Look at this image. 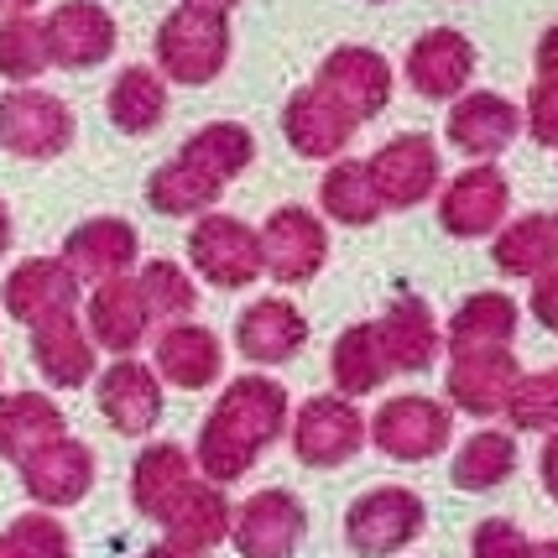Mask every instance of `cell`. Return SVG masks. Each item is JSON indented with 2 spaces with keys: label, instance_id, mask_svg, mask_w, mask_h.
<instances>
[{
  "label": "cell",
  "instance_id": "1",
  "mask_svg": "<svg viewBox=\"0 0 558 558\" xmlns=\"http://www.w3.org/2000/svg\"><path fill=\"white\" fill-rule=\"evenodd\" d=\"M288 417H292V397L282 381H271L262 371L235 376L230 387L219 391V402L209 408V417H204V428L194 438L198 481H209L219 490L245 481L251 464L288 434Z\"/></svg>",
  "mask_w": 558,
  "mask_h": 558
},
{
  "label": "cell",
  "instance_id": "2",
  "mask_svg": "<svg viewBox=\"0 0 558 558\" xmlns=\"http://www.w3.org/2000/svg\"><path fill=\"white\" fill-rule=\"evenodd\" d=\"M151 52H157V73H162L168 84L204 89V84H215L219 73H225V63H230V22L178 5V11L162 16L157 37H151Z\"/></svg>",
  "mask_w": 558,
  "mask_h": 558
},
{
  "label": "cell",
  "instance_id": "3",
  "mask_svg": "<svg viewBox=\"0 0 558 558\" xmlns=\"http://www.w3.org/2000/svg\"><path fill=\"white\" fill-rule=\"evenodd\" d=\"M365 438H371L387 460L423 464V460H434V454L449 449V438H454V413H449V402H438V397L402 391V397H387L376 417H365Z\"/></svg>",
  "mask_w": 558,
  "mask_h": 558
},
{
  "label": "cell",
  "instance_id": "4",
  "mask_svg": "<svg viewBox=\"0 0 558 558\" xmlns=\"http://www.w3.org/2000/svg\"><path fill=\"white\" fill-rule=\"evenodd\" d=\"M423 522H428V507H423L417 490L371 486L344 511V543L361 558H387V554H402L408 543H417Z\"/></svg>",
  "mask_w": 558,
  "mask_h": 558
},
{
  "label": "cell",
  "instance_id": "5",
  "mask_svg": "<svg viewBox=\"0 0 558 558\" xmlns=\"http://www.w3.org/2000/svg\"><path fill=\"white\" fill-rule=\"evenodd\" d=\"M73 110L48 89H5L0 95V146L22 162H52L73 146Z\"/></svg>",
  "mask_w": 558,
  "mask_h": 558
},
{
  "label": "cell",
  "instance_id": "6",
  "mask_svg": "<svg viewBox=\"0 0 558 558\" xmlns=\"http://www.w3.org/2000/svg\"><path fill=\"white\" fill-rule=\"evenodd\" d=\"M288 438L298 464L308 470H340L365 449V417L355 402H344L335 391L308 397L298 413L288 417Z\"/></svg>",
  "mask_w": 558,
  "mask_h": 558
},
{
  "label": "cell",
  "instance_id": "7",
  "mask_svg": "<svg viewBox=\"0 0 558 558\" xmlns=\"http://www.w3.org/2000/svg\"><path fill=\"white\" fill-rule=\"evenodd\" d=\"M256 241H262V277L282 282V288L314 282L318 271H324V262H329V230L303 204L271 209L267 225L256 230Z\"/></svg>",
  "mask_w": 558,
  "mask_h": 558
},
{
  "label": "cell",
  "instance_id": "8",
  "mask_svg": "<svg viewBox=\"0 0 558 558\" xmlns=\"http://www.w3.org/2000/svg\"><path fill=\"white\" fill-rule=\"evenodd\" d=\"M189 267L209 282V288H225V292H241L262 277V241L256 230L235 215H209L194 219L189 230Z\"/></svg>",
  "mask_w": 558,
  "mask_h": 558
},
{
  "label": "cell",
  "instance_id": "9",
  "mask_svg": "<svg viewBox=\"0 0 558 558\" xmlns=\"http://www.w3.org/2000/svg\"><path fill=\"white\" fill-rule=\"evenodd\" d=\"M365 178L381 198V215L387 209H417L423 198H434L438 178H444V162H438V142L423 136V131H402L381 142L371 157H365Z\"/></svg>",
  "mask_w": 558,
  "mask_h": 558
},
{
  "label": "cell",
  "instance_id": "10",
  "mask_svg": "<svg viewBox=\"0 0 558 558\" xmlns=\"http://www.w3.org/2000/svg\"><path fill=\"white\" fill-rule=\"evenodd\" d=\"M391 84H397V78H391V63L376 48H361V43H340L314 73V89L335 99L355 125L376 121V116L387 110Z\"/></svg>",
  "mask_w": 558,
  "mask_h": 558
},
{
  "label": "cell",
  "instance_id": "11",
  "mask_svg": "<svg viewBox=\"0 0 558 558\" xmlns=\"http://www.w3.org/2000/svg\"><path fill=\"white\" fill-rule=\"evenodd\" d=\"M303 537H308V511L282 486L245 496L230 517V543L241 558H292Z\"/></svg>",
  "mask_w": 558,
  "mask_h": 558
},
{
  "label": "cell",
  "instance_id": "12",
  "mask_svg": "<svg viewBox=\"0 0 558 558\" xmlns=\"http://www.w3.org/2000/svg\"><path fill=\"white\" fill-rule=\"evenodd\" d=\"M507 209H511V183L496 162L464 168L438 194V225L454 241H486V235H496L507 225Z\"/></svg>",
  "mask_w": 558,
  "mask_h": 558
},
{
  "label": "cell",
  "instance_id": "13",
  "mask_svg": "<svg viewBox=\"0 0 558 558\" xmlns=\"http://www.w3.org/2000/svg\"><path fill=\"white\" fill-rule=\"evenodd\" d=\"M16 475H22L26 501L37 511L78 507L95 490V449L84 438L63 434V438H52V444H43L37 454H26L16 464Z\"/></svg>",
  "mask_w": 558,
  "mask_h": 558
},
{
  "label": "cell",
  "instance_id": "14",
  "mask_svg": "<svg viewBox=\"0 0 558 558\" xmlns=\"http://www.w3.org/2000/svg\"><path fill=\"white\" fill-rule=\"evenodd\" d=\"M58 262L78 277V288H84V282L99 288V282L131 277V267L142 262V235H136V225L121 215H95V219H84V225L69 230Z\"/></svg>",
  "mask_w": 558,
  "mask_h": 558
},
{
  "label": "cell",
  "instance_id": "15",
  "mask_svg": "<svg viewBox=\"0 0 558 558\" xmlns=\"http://www.w3.org/2000/svg\"><path fill=\"white\" fill-rule=\"evenodd\" d=\"M43 43L52 69H99L121 43V26L99 0H58L43 22Z\"/></svg>",
  "mask_w": 558,
  "mask_h": 558
},
{
  "label": "cell",
  "instance_id": "16",
  "mask_svg": "<svg viewBox=\"0 0 558 558\" xmlns=\"http://www.w3.org/2000/svg\"><path fill=\"white\" fill-rule=\"evenodd\" d=\"M78 298H84V288L58 256H26V262L5 271L0 308H5V318L37 329V324H48L58 314H78Z\"/></svg>",
  "mask_w": 558,
  "mask_h": 558
},
{
  "label": "cell",
  "instance_id": "17",
  "mask_svg": "<svg viewBox=\"0 0 558 558\" xmlns=\"http://www.w3.org/2000/svg\"><path fill=\"white\" fill-rule=\"evenodd\" d=\"M517 136H522V105H511L496 89H464L444 116V142L475 162L501 157Z\"/></svg>",
  "mask_w": 558,
  "mask_h": 558
},
{
  "label": "cell",
  "instance_id": "18",
  "mask_svg": "<svg viewBox=\"0 0 558 558\" xmlns=\"http://www.w3.org/2000/svg\"><path fill=\"white\" fill-rule=\"evenodd\" d=\"M402 73H408L413 95L454 105L470 89V78H475V43L464 37L460 26H434L408 48Z\"/></svg>",
  "mask_w": 558,
  "mask_h": 558
},
{
  "label": "cell",
  "instance_id": "19",
  "mask_svg": "<svg viewBox=\"0 0 558 558\" xmlns=\"http://www.w3.org/2000/svg\"><path fill=\"white\" fill-rule=\"evenodd\" d=\"M95 402H99V413H105V423L125 438H142L162 423V381H157V371L146 361H136V355H125V361L99 371Z\"/></svg>",
  "mask_w": 558,
  "mask_h": 558
},
{
  "label": "cell",
  "instance_id": "20",
  "mask_svg": "<svg viewBox=\"0 0 558 558\" xmlns=\"http://www.w3.org/2000/svg\"><path fill=\"white\" fill-rule=\"evenodd\" d=\"M151 371H157L162 387L204 391L225 376V344H219L215 329H204L194 318L168 324V329L151 340Z\"/></svg>",
  "mask_w": 558,
  "mask_h": 558
},
{
  "label": "cell",
  "instance_id": "21",
  "mask_svg": "<svg viewBox=\"0 0 558 558\" xmlns=\"http://www.w3.org/2000/svg\"><path fill=\"white\" fill-rule=\"evenodd\" d=\"M522 365L511 350H475V355H449L444 371V397L449 408H460L470 417H496L507 408L511 387H517Z\"/></svg>",
  "mask_w": 558,
  "mask_h": 558
},
{
  "label": "cell",
  "instance_id": "22",
  "mask_svg": "<svg viewBox=\"0 0 558 558\" xmlns=\"http://www.w3.org/2000/svg\"><path fill=\"white\" fill-rule=\"evenodd\" d=\"M371 324H376V340H381V355H387L391 376H417V371H428V365L438 361V350H444L434 308H428L423 298H413V292L391 298L387 314L371 318Z\"/></svg>",
  "mask_w": 558,
  "mask_h": 558
},
{
  "label": "cell",
  "instance_id": "23",
  "mask_svg": "<svg viewBox=\"0 0 558 558\" xmlns=\"http://www.w3.org/2000/svg\"><path fill=\"white\" fill-rule=\"evenodd\" d=\"M355 131H361V125L350 121L329 95H318L314 84L288 95V105H282V136H288V146L298 157H308V162H340L344 146L355 142Z\"/></svg>",
  "mask_w": 558,
  "mask_h": 558
},
{
  "label": "cell",
  "instance_id": "24",
  "mask_svg": "<svg viewBox=\"0 0 558 558\" xmlns=\"http://www.w3.org/2000/svg\"><path fill=\"white\" fill-rule=\"evenodd\" d=\"M32 365L43 371V381L58 391H78L99 376V350L84 329L78 314H58L32 329Z\"/></svg>",
  "mask_w": 558,
  "mask_h": 558
},
{
  "label": "cell",
  "instance_id": "25",
  "mask_svg": "<svg viewBox=\"0 0 558 558\" xmlns=\"http://www.w3.org/2000/svg\"><path fill=\"white\" fill-rule=\"evenodd\" d=\"M308 344V318L288 298H256L235 318V350L251 365H288Z\"/></svg>",
  "mask_w": 558,
  "mask_h": 558
},
{
  "label": "cell",
  "instance_id": "26",
  "mask_svg": "<svg viewBox=\"0 0 558 558\" xmlns=\"http://www.w3.org/2000/svg\"><path fill=\"white\" fill-rule=\"evenodd\" d=\"M84 329H89L95 350H110L116 361L136 355L146 340V329H151L142 292H136V277L99 282V288L89 292V308H84Z\"/></svg>",
  "mask_w": 558,
  "mask_h": 558
},
{
  "label": "cell",
  "instance_id": "27",
  "mask_svg": "<svg viewBox=\"0 0 558 558\" xmlns=\"http://www.w3.org/2000/svg\"><path fill=\"white\" fill-rule=\"evenodd\" d=\"M230 517H235L230 496L219 486H209V481H194V486L172 501V511L157 527H162V543H168V548L204 558L209 548L230 543Z\"/></svg>",
  "mask_w": 558,
  "mask_h": 558
},
{
  "label": "cell",
  "instance_id": "28",
  "mask_svg": "<svg viewBox=\"0 0 558 558\" xmlns=\"http://www.w3.org/2000/svg\"><path fill=\"white\" fill-rule=\"evenodd\" d=\"M194 481H198L194 454H189L183 444H172V438L146 444L142 454H136V464H131V507L142 511L146 522H162L172 511V501L194 486Z\"/></svg>",
  "mask_w": 558,
  "mask_h": 558
},
{
  "label": "cell",
  "instance_id": "29",
  "mask_svg": "<svg viewBox=\"0 0 558 558\" xmlns=\"http://www.w3.org/2000/svg\"><path fill=\"white\" fill-rule=\"evenodd\" d=\"M517 324H522L517 298H507V292H470L438 335L449 344V355H475V350H511Z\"/></svg>",
  "mask_w": 558,
  "mask_h": 558
},
{
  "label": "cell",
  "instance_id": "30",
  "mask_svg": "<svg viewBox=\"0 0 558 558\" xmlns=\"http://www.w3.org/2000/svg\"><path fill=\"white\" fill-rule=\"evenodd\" d=\"M69 434V417L48 391H5L0 397V460L22 464L43 444Z\"/></svg>",
  "mask_w": 558,
  "mask_h": 558
},
{
  "label": "cell",
  "instance_id": "31",
  "mask_svg": "<svg viewBox=\"0 0 558 558\" xmlns=\"http://www.w3.org/2000/svg\"><path fill=\"white\" fill-rule=\"evenodd\" d=\"M105 110H110V125L121 136H151L157 125L168 121V78L151 63H131V69L110 78Z\"/></svg>",
  "mask_w": 558,
  "mask_h": 558
},
{
  "label": "cell",
  "instance_id": "32",
  "mask_svg": "<svg viewBox=\"0 0 558 558\" xmlns=\"http://www.w3.org/2000/svg\"><path fill=\"white\" fill-rule=\"evenodd\" d=\"M490 262L507 277H543L558 267V215H517L496 230Z\"/></svg>",
  "mask_w": 558,
  "mask_h": 558
},
{
  "label": "cell",
  "instance_id": "33",
  "mask_svg": "<svg viewBox=\"0 0 558 558\" xmlns=\"http://www.w3.org/2000/svg\"><path fill=\"white\" fill-rule=\"evenodd\" d=\"M329 376H335V397H344V402L381 391V381L391 376V365H387V355H381V340H376V324H371V318L350 324L340 340H335V350H329Z\"/></svg>",
  "mask_w": 558,
  "mask_h": 558
},
{
  "label": "cell",
  "instance_id": "34",
  "mask_svg": "<svg viewBox=\"0 0 558 558\" xmlns=\"http://www.w3.org/2000/svg\"><path fill=\"white\" fill-rule=\"evenodd\" d=\"M178 162L209 172L215 183L230 189V183L256 162V136H251L241 121H209V125H198L194 136L178 146Z\"/></svg>",
  "mask_w": 558,
  "mask_h": 558
},
{
  "label": "cell",
  "instance_id": "35",
  "mask_svg": "<svg viewBox=\"0 0 558 558\" xmlns=\"http://www.w3.org/2000/svg\"><path fill=\"white\" fill-rule=\"evenodd\" d=\"M219 198H225V183H215L209 172L189 168V162H162V168L146 178V204L157 215L168 219H194V215H209Z\"/></svg>",
  "mask_w": 558,
  "mask_h": 558
},
{
  "label": "cell",
  "instance_id": "36",
  "mask_svg": "<svg viewBox=\"0 0 558 558\" xmlns=\"http://www.w3.org/2000/svg\"><path fill=\"white\" fill-rule=\"evenodd\" d=\"M517 475V438L501 434V428H481L470 434L454 449V464H449V481L460 490H496Z\"/></svg>",
  "mask_w": 558,
  "mask_h": 558
},
{
  "label": "cell",
  "instance_id": "37",
  "mask_svg": "<svg viewBox=\"0 0 558 558\" xmlns=\"http://www.w3.org/2000/svg\"><path fill=\"white\" fill-rule=\"evenodd\" d=\"M318 204L335 225H350V230H365V225L381 219V198L365 178V162H355V157L329 162V172L318 178Z\"/></svg>",
  "mask_w": 558,
  "mask_h": 558
},
{
  "label": "cell",
  "instance_id": "38",
  "mask_svg": "<svg viewBox=\"0 0 558 558\" xmlns=\"http://www.w3.org/2000/svg\"><path fill=\"white\" fill-rule=\"evenodd\" d=\"M136 292H142V303H146V318L162 324V329L194 318V308H198V288H194V277H189V267H178L168 256H151L136 271Z\"/></svg>",
  "mask_w": 558,
  "mask_h": 558
},
{
  "label": "cell",
  "instance_id": "39",
  "mask_svg": "<svg viewBox=\"0 0 558 558\" xmlns=\"http://www.w3.org/2000/svg\"><path fill=\"white\" fill-rule=\"evenodd\" d=\"M507 423L517 434H554L558 428V371H522L507 397Z\"/></svg>",
  "mask_w": 558,
  "mask_h": 558
},
{
  "label": "cell",
  "instance_id": "40",
  "mask_svg": "<svg viewBox=\"0 0 558 558\" xmlns=\"http://www.w3.org/2000/svg\"><path fill=\"white\" fill-rule=\"evenodd\" d=\"M0 558H73V533L58 511H22L0 533Z\"/></svg>",
  "mask_w": 558,
  "mask_h": 558
},
{
  "label": "cell",
  "instance_id": "41",
  "mask_svg": "<svg viewBox=\"0 0 558 558\" xmlns=\"http://www.w3.org/2000/svg\"><path fill=\"white\" fill-rule=\"evenodd\" d=\"M48 63V43H43V22L37 16H16L0 22V78H16V89H26L32 78H43Z\"/></svg>",
  "mask_w": 558,
  "mask_h": 558
},
{
  "label": "cell",
  "instance_id": "42",
  "mask_svg": "<svg viewBox=\"0 0 558 558\" xmlns=\"http://www.w3.org/2000/svg\"><path fill=\"white\" fill-rule=\"evenodd\" d=\"M522 131L537 146H558V78H533L527 105H522Z\"/></svg>",
  "mask_w": 558,
  "mask_h": 558
},
{
  "label": "cell",
  "instance_id": "43",
  "mask_svg": "<svg viewBox=\"0 0 558 558\" xmlns=\"http://www.w3.org/2000/svg\"><path fill=\"white\" fill-rule=\"evenodd\" d=\"M470 554L475 558H527L533 554V537L522 533L517 522H507V517H486V522L475 527V537H470Z\"/></svg>",
  "mask_w": 558,
  "mask_h": 558
},
{
  "label": "cell",
  "instance_id": "44",
  "mask_svg": "<svg viewBox=\"0 0 558 558\" xmlns=\"http://www.w3.org/2000/svg\"><path fill=\"white\" fill-rule=\"evenodd\" d=\"M527 308H533V318L543 324V329H554L558 335V267L543 271V277H533V298H527Z\"/></svg>",
  "mask_w": 558,
  "mask_h": 558
},
{
  "label": "cell",
  "instance_id": "45",
  "mask_svg": "<svg viewBox=\"0 0 558 558\" xmlns=\"http://www.w3.org/2000/svg\"><path fill=\"white\" fill-rule=\"evenodd\" d=\"M533 69L537 78H558V22L537 37V52H533Z\"/></svg>",
  "mask_w": 558,
  "mask_h": 558
},
{
  "label": "cell",
  "instance_id": "46",
  "mask_svg": "<svg viewBox=\"0 0 558 558\" xmlns=\"http://www.w3.org/2000/svg\"><path fill=\"white\" fill-rule=\"evenodd\" d=\"M537 475H543V490L558 501V428L543 438V454H537Z\"/></svg>",
  "mask_w": 558,
  "mask_h": 558
},
{
  "label": "cell",
  "instance_id": "47",
  "mask_svg": "<svg viewBox=\"0 0 558 558\" xmlns=\"http://www.w3.org/2000/svg\"><path fill=\"white\" fill-rule=\"evenodd\" d=\"M178 5H189V11H204V16H225V22H230V11H235L241 0H178Z\"/></svg>",
  "mask_w": 558,
  "mask_h": 558
},
{
  "label": "cell",
  "instance_id": "48",
  "mask_svg": "<svg viewBox=\"0 0 558 558\" xmlns=\"http://www.w3.org/2000/svg\"><path fill=\"white\" fill-rule=\"evenodd\" d=\"M43 0H0V22H16V16H32Z\"/></svg>",
  "mask_w": 558,
  "mask_h": 558
},
{
  "label": "cell",
  "instance_id": "49",
  "mask_svg": "<svg viewBox=\"0 0 558 558\" xmlns=\"http://www.w3.org/2000/svg\"><path fill=\"white\" fill-rule=\"evenodd\" d=\"M11 235H16V225H11V209H5V198H0V262H5V251H11Z\"/></svg>",
  "mask_w": 558,
  "mask_h": 558
},
{
  "label": "cell",
  "instance_id": "50",
  "mask_svg": "<svg viewBox=\"0 0 558 558\" xmlns=\"http://www.w3.org/2000/svg\"><path fill=\"white\" fill-rule=\"evenodd\" d=\"M527 558H558V537H548V543H533V554Z\"/></svg>",
  "mask_w": 558,
  "mask_h": 558
},
{
  "label": "cell",
  "instance_id": "51",
  "mask_svg": "<svg viewBox=\"0 0 558 558\" xmlns=\"http://www.w3.org/2000/svg\"><path fill=\"white\" fill-rule=\"evenodd\" d=\"M146 558H194V554H178V548H168V543H157V548H146Z\"/></svg>",
  "mask_w": 558,
  "mask_h": 558
},
{
  "label": "cell",
  "instance_id": "52",
  "mask_svg": "<svg viewBox=\"0 0 558 558\" xmlns=\"http://www.w3.org/2000/svg\"><path fill=\"white\" fill-rule=\"evenodd\" d=\"M0 376H5V365H0Z\"/></svg>",
  "mask_w": 558,
  "mask_h": 558
},
{
  "label": "cell",
  "instance_id": "53",
  "mask_svg": "<svg viewBox=\"0 0 558 558\" xmlns=\"http://www.w3.org/2000/svg\"><path fill=\"white\" fill-rule=\"evenodd\" d=\"M376 5H387V0H376Z\"/></svg>",
  "mask_w": 558,
  "mask_h": 558
}]
</instances>
